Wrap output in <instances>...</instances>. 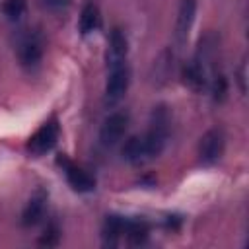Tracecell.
<instances>
[{
	"label": "cell",
	"mask_w": 249,
	"mask_h": 249,
	"mask_svg": "<svg viewBox=\"0 0 249 249\" xmlns=\"http://www.w3.org/2000/svg\"><path fill=\"white\" fill-rule=\"evenodd\" d=\"M130 84V68L128 64H119V66H111L109 74H107V84H105V101L109 105L119 103Z\"/></svg>",
	"instance_id": "3"
},
{
	"label": "cell",
	"mask_w": 249,
	"mask_h": 249,
	"mask_svg": "<svg viewBox=\"0 0 249 249\" xmlns=\"http://www.w3.org/2000/svg\"><path fill=\"white\" fill-rule=\"evenodd\" d=\"M45 54V41L37 31H25L18 41V58L23 68L33 70L41 64Z\"/></svg>",
	"instance_id": "2"
},
{
	"label": "cell",
	"mask_w": 249,
	"mask_h": 249,
	"mask_svg": "<svg viewBox=\"0 0 249 249\" xmlns=\"http://www.w3.org/2000/svg\"><path fill=\"white\" fill-rule=\"evenodd\" d=\"M58 136H60V124H58V119L56 117H51L49 121H45L29 138H27V152L35 158L39 156H45L47 152H51L54 148V144L58 142Z\"/></svg>",
	"instance_id": "1"
},
{
	"label": "cell",
	"mask_w": 249,
	"mask_h": 249,
	"mask_svg": "<svg viewBox=\"0 0 249 249\" xmlns=\"http://www.w3.org/2000/svg\"><path fill=\"white\" fill-rule=\"evenodd\" d=\"M183 82L195 89V91H200L202 88H206V70H204V62L198 60V58H193L191 62H187L183 66Z\"/></svg>",
	"instance_id": "10"
},
{
	"label": "cell",
	"mask_w": 249,
	"mask_h": 249,
	"mask_svg": "<svg viewBox=\"0 0 249 249\" xmlns=\"http://www.w3.org/2000/svg\"><path fill=\"white\" fill-rule=\"evenodd\" d=\"M171 68H173V54H171L169 51H163V53L160 54V58L154 62V80H156V82L167 80Z\"/></svg>",
	"instance_id": "16"
},
{
	"label": "cell",
	"mask_w": 249,
	"mask_h": 249,
	"mask_svg": "<svg viewBox=\"0 0 249 249\" xmlns=\"http://www.w3.org/2000/svg\"><path fill=\"white\" fill-rule=\"evenodd\" d=\"M148 231H150V228H148V224L144 220H140V218H136V220H124L123 235H126V239L132 245L144 243L146 237H148Z\"/></svg>",
	"instance_id": "14"
},
{
	"label": "cell",
	"mask_w": 249,
	"mask_h": 249,
	"mask_svg": "<svg viewBox=\"0 0 249 249\" xmlns=\"http://www.w3.org/2000/svg\"><path fill=\"white\" fill-rule=\"evenodd\" d=\"M123 156H124V160H128L134 165L146 163L150 160V154H148L144 136H130L123 146Z\"/></svg>",
	"instance_id": "11"
},
{
	"label": "cell",
	"mask_w": 249,
	"mask_h": 249,
	"mask_svg": "<svg viewBox=\"0 0 249 249\" xmlns=\"http://www.w3.org/2000/svg\"><path fill=\"white\" fill-rule=\"evenodd\" d=\"M239 88L241 91H245V62L239 66Z\"/></svg>",
	"instance_id": "20"
},
{
	"label": "cell",
	"mask_w": 249,
	"mask_h": 249,
	"mask_svg": "<svg viewBox=\"0 0 249 249\" xmlns=\"http://www.w3.org/2000/svg\"><path fill=\"white\" fill-rule=\"evenodd\" d=\"M195 16H196V0H179L177 23H175L177 43H185V39L189 37V31L195 23Z\"/></svg>",
	"instance_id": "8"
},
{
	"label": "cell",
	"mask_w": 249,
	"mask_h": 249,
	"mask_svg": "<svg viewBox=\"0 0 249 249\" xmlns=\"http://www.w3.org/2000/svg\"><path fill=\"white\" fill-rule=\"evenodd\" d=\"M45 208H47V191L37 189L33 193V196L27 200V204H25V208L21 212V226L23 228H31V226L39 224L43 214H45Z\"/></svg>",
	"instance_id": "9"
},
{
	"label": "cell",
	"mask_w": 249,
	"mask_h": 249,
	"mask_svg": "<svg viewBox=\"0 0 249 249\" xmlns=\"http://www.w3.org/2000/svg\"><path fill=\"white\" fill-rule=\"evenodd\" d=\"M224 146H226V140H224V132L218 130V128H210L202 134L200 142H198V158L204 165H212L216 163L222 154H224Z\"/></svg>",
	"instance_id": "5"
},
{
	"label": "cell",
	"mask_w": 249,
	"mask_h": 249,
	"mask_svg": "<svg viewBox=\"0 0 249 249\" xmlns=\"http://www.w3.org/2000/svg\"><path fill=\"white\" fill-rule=\"evenodd\" d=\"M70 0H45V4L51 8V10H62L68 6Z\"/></svg>",
	"instance_id": "19"
},
{
	"label": "cell",
	"mask_w": 249,
	"mask_h": 249,
	"mask_svg": "<svg viewBox=\"0 0 249 249\" xmlns=\"http://www.w3.org/2000/svg\"><path fill=\"white\" fill-rule=\"evenodd\" d=\"M126 54H128V39L123 29L115 27L107 41V68L126 64Z\"/></svg>",
	"instance_id": "7"
},
{
	"label": "cell",
	"mask_w": 249,
	"mask_h": 249,
	"mask_svg": "<svg viewBox=\"0 0 249 249\" xmlns=\"http://www.w3.org/2000/svg\"><path fill=\"white\" fill-rule=\"evenodd\" d=\"M123 230H124V220L121 216H107L105 218V224H103V243L105 245H117L121 235H123Z\"/></svg>",
	"instance_id": "13"
},
{
	"label": "cell",
	"mask_w": 249,
	"mask_h": 249,
	"mask_svg": "<svg viewBox=\"0 0 249 249\" xmlns=\"http://www.w3.org/2000/svg\"><path fill=\"white\" fill-rule=\"evenodd\" d=\"M101 25V16H99V8L93 2H88L82 12H80V19H78V29L82 35H91L99 29Z\"/></svg>",
	"instance_id": "12"
},
{
	"label": "cell",
	"mask_w": 249,
	"mask_h": 249,
	"mask_svg": "<svg viewBox=\"0 0 249 249\" xmlns=\"http://www.w3.org/2000/svg\"><path fill=\"white\" fill-rule=\"evenodd\" d=\"M58 239H60V230H58V226H56V224H49V226L45 228L43 237L39 239V243H41V245H47V247H53V245L58 243Z\"/></svg>",
	"instance_id": "18"
},
{
	"label": "cell",
	"mask_w": 249,
	"mask_h": 249,
	"mask_svg": "<svg viewBox=\"0 0 249 249\" xmlns=\"http://www.w3.org/2000/svg\"><path fill=\"white\" fill-rule=\"evenodd\" d=\"M128 128V113L126 111H115L111 113L99 130V142L103 148H113L121 142V138L124 136Z\"/></svg>",
	"instance_id": "4"
},
{
	"label": "cell",
	"mask_w": 249,
	"mask_h": 249,
	"mask_svg": "<svg viewBox=\"0 0 249 249\" xmlns=\"http://www.w3.org/2000/svg\"><path fill=\"white\" fill-rule=\"evenodd\" d=\"M27 12V2L25 0H4L2 2V14L6 16L8 21H19Z\"/></svg>",
	"instance_id": "15"
},
{
	"label": "cell",
	"mask_w": 249,
	"mask_h": 249,
	"mask_svg": "<svg viewBox=\"0 0 249 249\" xmlns=\"http://www.w3.org/2000/svg\"><path fill=\"white\" fill-rule=\"evenodd\" d=\"M56 163L62 167V171L66 175V181H68V185L74 191H78V193H89V191L95 189V179L86 169H82L80 165L72 163L66 156H58Z\"/></svg>",
	"instance_id": "6"
},
{
	"label": "cell",
	"mask_w": 249,
	"mask_h": 249,
	"mask_svg": "<svg viewBox=\"0 0 249 249\" xmlns=\"http://www.w3.org/2000/svg\"><path fill=\"white\" fill-rule=\"evenodd\" d=\"M210 89H212V97H214L216 101H222V99L226 97V93H228V82H226V78H224L222 74H216V76L212 78Z\"/></svg>",
	"instance_id": "17"
}]
</instances>
